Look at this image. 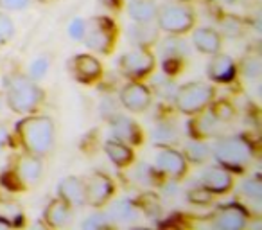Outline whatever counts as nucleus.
I'll use <instances>...</instances> for the list:
<instances>
[{
	"label": "nucleus",
	"mask_w": 262,
	"mask_h": 230,
	"mask_svg": "<svg viewBox=\"0 0 262 230\" xmlns=\"http://www.w3.org/2000/svg\"><path fill=\"white\" fill-rule=\"evenodd\" d=\"M190 49L183 38H180V34H171L169 38L160 41V54L164 56L165 67L172 65L174 69H178V63L189 56Z\"/></svg>",
	"instance_id": "obj_15"
},
{
	"label": "nucleus",
	"mask_w": 262,
	"mask_h": 230,
	"mask_svg": "<svg viewBox=\"0 0 262 230\" xmlns=\"http://www.w3.org/2000/svg\"><path fill=\"white\" fill-rule=\"evenodd\" d=\"M6 142H8V128L0 122V150L6 146Z\"/></svg>",
	"instance_id": "obj_39"
},
{
	"label": "nucleus",
	"mask_w": 262,
	"mask_h": 230,
	"mask_svg": "<svg viewBox=\"0 0 262 230\" xmlns=\"http://www.w3.org/2000/svg\"><path fill=\"white\" fill-rule=\"evenodd\" d=\"M15 175L24 185H34L40 182L41 175H43V164L36 155H29L18 160L15 169Z\"/></svg>",
	"instance_id": "obj_18"
},
{
	"label": "nucleus",
	"mask_w": 262,
	"mask_h": 230,
	"mask_svg": "<svg viewBox=\"0 0 262 230\" xmlns=\"http://www.w3.org/2000/svg\"><path fill=\"white\" fill-rule=\"evenodd\" d=\"M104 151L108 155V158L113 162L115 165L119 168H126L133 162V151L129 150V146L117 139H112V140H106L104 142Z\"/></svg>",
	"instance_id": "obj_23"
},
{
	"label": "nucleus",
	"mask_w": 262,
	"mask_h": 230,
	"mask_svg": "<svg viewBox=\"0 0 262 230\" xmlns=\"http://www.w3.org/2000/svg\"><path fill=\"white\" fill-rule=\"evenodd\" d=\"M110 130L113 133V139L120 140L124 144H133L139 146L142 142V130L131 117L126 115H115L110 121Z\"/></svg>",
	"instance_id": "obj_10"
},
{
	"label": "nucleus",
	"mask_w": 262,
	"mask_h": 230,
	"mask_svg": "<svg viewBox=\"0 0 262 230\" xmlns=\"http://www.w3.org/2000/svg\"><path fill=\"white\" fill-rule=\"evenodd\" d=\"M31 4V0H0V8L9 9V11H18Z\"/></svg>",
	"instance_id": "obj_38"
},
{
	"label": "nucleus",
	"mask_w": 262,
	"mask_h": 230,
	"mask_svg": "<svg viewBox=\"0 0 262 230\" xmlns=\"http://www.w3.org/2000/svg\"><path fill=\"white\" fill-rule=\"evenodd\" d=\"M106 226H110V218L106 214H94L83 221L84 230H99L106 228Z\"/></svg>",
	"instance_id": "obj_33"
},
{
	"label": "nucleus",
	"mask_w": 262,
	"mask_h": 230,
	"mask_svg": "<svg viewBox=\"0 0 262 230\" xmlns=\"http://www.w3.org/2000/svg\"><path fill=\"white\" fill-rule=\"evenodd\" d=\"M153 90L157 92L160 97H164V99H171V97H174V92H176V87H174V83H172L171 79H169L167 76H160V77H157V79L153 81Z\"/></svg>",
	"instance_id": "obj_29"
},
{
	"label": "nucleus",
	"mask_w": 262,
	"mask_h": 230,
	"mask_svg": "<svg viewBox=\"0 0 262 230\" xmlns=\"http://www.w3.org/2000/svg\"><path fill=\"white\" fill-rule=\"evenodd\" d=\"M108 218L117 223H127V221H131V219L137 218V207L133 205V201L122 198V200L115 201V203L112 205Z\"/></svg>",
	"instance_id": "obj_24"
},
{
	"label": "nucleus",
	"mask_w": 262,
	"mask_h": 230,
	"mask_svg": "<svg viewBox=\"0 0 262 230\" xmlns=\"http://www.w3.org/2000/svg\"><path fill=\"white\" fill-rule=\"evenodd\" d=\"M157 168L171 178H182L187 173V158L180 151L164 148L157 153Z\"/></svg>",
	"instance_id": "obj_12"
},
{
	"label": "nucleus",
	"mask_w": 262,
	"mask_h": 230,
	"mask_svg": "<svg viewBox=\"0 0 262 230\" xmlns=\"http://www.w3.org/2000/svg\"><path fill=\"white\" fill-rule=\"evenodd\" d=\"M192 44L203 54H215L221 51V34L212 27H200L192 33Z\"/></svg>",
	"instance_id": "obj_19"
},
{
	"label": "nucleus",
	"mask_w": 262,
	"mask_h": 230,
	"mask_svg": "<svg viewBox=\"0 0 262 230\" xmlns=\"http://www.w3.org/2000/svg\"><path fill=\"white\" fill-rule=\"evenodd\" d=\"M248 223V214L241 205L232 203L223 207L214 216V226L219 230H241Z\"/></svg>",
	"instance_id": "obj_13"
},
{
	"label": "nucleus",
	"mask_w": 262,
	"mask_h": 230,
	"mask_svg": "<svg viewBox=\"0 0 262 230\" xmlns=\"http://www.w3.org/2000/svg\"><path fill=\"white\" fill-rule=\"evenodd\" d=\"M115 24L110 18L104 16H97L88 22L86 29H84V45L92 49L94 52H101V54H108L113 49L115 44Z\"/></svg>",
	"instance_id": "obj_6"
},
{
	"label": "nucleus",
	"mask_w": 262,
	"mask_h": 230,
	"mask_svg": "<svg viewBox=\"0 0 262 230\" xmlns=\"http://www.w3.org/2000/svg\"><path fill=\"white\" fill-rule=\"evenodd\" d=\"M151 137H153L155 144H158V146H169V144H172L174 140H178V132H176L174 126L169 124V122H162V124H158L157 128L153 130Z\"/></svg>",
	"instance_id": "obj_27"
},
{
	"label": "nucleus",
	"mask_w": 262,
	"mask_h": 230,
	"mask_svg": "<svg viewBox=\"0 0 262 230\" xmlns=\"http://www.w3.org/2000/svg\"><path fill=\"white\" fill-rule=\"evenodd\" d=\"M120 102L126 110L133 113H142L151 104V92L146 85H140L131 81L120 90Z\"/></svg>",
	"instance_id": "obj_9"
},
{
	"label": "nucleus",
	"mask_w": 262,
	"mask_h": 230,
	"mask_svg": "<svg viewBox=\"0 0 262 230\" xmlns=\"http://www.w3.org/2000/svg\"><path fill=\"white\" fill-rule=\"evenodd\" d=\"M157 4L153 0H131L127 4V15L131 20H135L139 24L153 22L157 18Z\"/></svg>",
	"instance_id": "obj_22"
},
{
	"label": "nucleus",
	"mask_w": 262,
	"mask_h": 230,
	"mask_svg": "<svg viewBox=\"0 0 262 230\" xmlns=\"http://www.w3.org/2000/svg\"><path fill=\"white\" fill-rule=\"evenodd\" d=\"M212 113H214L215 117L219 119V121H228V119L233 117V108L230 106V102L226 101H221L217 102V104L214 106V110H212Z\"/></svg>",
	"instance_id": "obj_36"
},
{
	"label": "nucleus",
	"mask_w": 262,
	"mask_h": 230,
	"mask_svg": "<svg viewBox=\"0 0 262 230\" xmlns=\"http://www.w3.org/2000/svg\"><path fill=\"white\" fill-rule=\"evenodd\" d=\"M49 70V59L45 58V56H40V58H36L33 63H31L29 67V77L34 81H40L41 77L47 74Z\"/></svg>",
	"instance_id": "obj_31"
},
{
	"label": "nucleus",
	"mask_w": 262,
	"mask_h": 230,
	"mask_svg": "<svg viewBox=\"0 0 262 230\" xmlns=\"http://www.w3.org/2000/svg\"><path fill=\"white\" fill-rule=\"evenodd\" d=\"M200 183L212 194H225L232 189V175L228 169L219 168V165H210L200 176Z\"/></svg>",
	"instance_id": "obj_11"
},
{
	"label": "nucleus",
	"mask_w": 262,
	"mask_h": 230,
	"mask_svg": "<svg viewBox=\"0 0 262 230\" xmlns=\"http://www.w3.org/2000/svg\"><path fill=\"white\" fill-rule=\"evenodd\" d=\"M241 72L246 79H258L262 74V63L257 56H246L241 63Z\"/></svg>",
	"instance_id": "obj_28"
},
{
	"label": "nucleus",
	"mask_w": 262,
	"mask_h": 230,
	"mask_svg": "<svg viewBox=\"0 0 262 230\" xmlns=\"http://www.w3.org/2000/svg\"><path fill=\"white\" fill-rule=\"evenodd\" d=\"M43 101V90L29 76L13 74L6 79V102L16 113H33Z\"/></svg>",
	"instance_id": "obj_2"
},
{
	"label": "nucleus",
	"mask_w": 262,
	"mask_h": 230,
	"mask_svg": "<svg viewBox=\"0 0 262 230\" xmlns=\"http://www.w3.org/2000/svg\"><path fill=\"white\" fill-rule=\"evenodd\" d=\"M16 133L20 137V142L31 155L43 157L54 148V122L43 115H29L22 119L16 124Z\"/></svg>",
	"instance_id": "obj_1"
},
{
	"label": "nucleus",
	"mask_w": 262,
	"mask_h": 230,
	"mask_svg": "<svg viewBox=\"0 0 262 230\" xmlns=\"http://www.w3.org/2000/svg\"><path fill=\"white\" fill-rule=\"evenodd\" d=\"M120 72L129 79H140L147 74L153 72L155 69V56L147 49L137 47L133 51L126 52L119 61Z\"/></svg>",
	"instance_id": "obj_7"
},
{
	"label": "nucleus",
	"mask_w": 262,
	"mask_h": 230,
	"mask_svg": "<svg viewBox=\"0 0 262 230\" xmlns=\"http://www.w3.org/2000/svg\"><path fill=\"white\" fill-rule=\"evenodd\" d=\"M59 198L70 205V207H83L86 205V194H84V182L76 176H67L58 185Z\"/></svg>",
	"instance_id": "obj_16"
},
{
	"label": "nucleus",
	"mask_w": 262,
	"mask_h": 230,
	"mask_svg": "<svg viewBox=\"0 0 262 230\" xmlns=\"http://www.w3.org/2000/svg\"><path fill=\"white\" fill-rule=\"evenodd\" d=\"M13 34H15V24H13V20L8 15H4V13H0V38L6 44V41L11 40Z\"/></svg>",
	"instance_id": "obj_35"
},
{
	"label": "nucleus",
	"mask_w": 262,
	"mask_h": 230,
	"mask_svg": "<svg viewBox=\"0 0 262 230\" xmlns=\"http://www.w3.org/2000/svg\"><path fill=\"white\" fill-rule=\"evenodd\" d=\"M70 70H72L74 77H77L83 83H92L97 77H101L102 67L97 58L90 54H77L70 61Z\"/></svg>",
	"instance_id": "obj_14"
},
{
	"label": "nucleus",
	"mask_w": 262,
	"mask_h": 230,
	"mask_svg": "<svg viewBox=\"0 0 262 230\" xmlns=\"http://www.w3.org/2000/svg\"><path fill=\"white\" fill-rule=\"evenodd\" d=\"M43 218L49 226H52V228H61V226L69 225L70 219H72V207H70L67 201H63L61 198H59V200H52L51 203L47 205V208H45Z\"/></svg>",
	"instance_id": "obj_20"
},
{
	"label": "nucleus",
	"mask_w": 262,
	"mask_h": 230,
	"mask_svg": "<svg viewBox=\"0 0 262 230\" xmlns=\"http://www.w3.org/2000/svg\"><path fill=\"white\" fill-rule=\"evenodd\" d=\"M113 191H115V185H113L112 178L104 173H92L84 182L86 203L92 207H102L104 203H108Z\"/></svg>",
	"instance_id": "obj_8"
},
{
	"label": "nucleus",
	"mask_w": 262,
	"mask_h": 230,
	"mask_svg": "<svg viewBox=\"0 0 262 230\" xmlns=\"http://www.w3.org/2000/svg\"><path fill=\"white\" fill-rule=\"evenodd\" d=\"M219 122L221 121H219L212 112L203 113V115H200V117L192 122V133L196 137H210L215 133V128H217Z\"/></svg>",
	"instance_id": "obj_25"
},
{
	"label": "nucleus",
	"mask_w": 262,
	"mask_h": 230,
	"mask_svg": "<svg viewBox=\"0 0 262 230\" xmlns=\"http://www.w3.org/2000/svg\"><path fill=\"white\" fill-rule=\"evenodd\" d=\"M212 155L208 144L205 142H189L185 148V153L183 157L187 158V162H192V164H205L208 160V157Z\"/></svg>",
	"instance_id": "obj_26"
},
{
	"label": "nucleus",
	"mask_w": 262,
	"mask_h": 230,
	"mask_svg": "<svg viewBox=\"0 0 262 230\" xmlns=\"http://www.w3.org/2000/svg\"><path fill=\"white\" fill-rule=\"evenodd\" d=\"M2 44H4V40H2V38H0V45H2Z\"/></svg>",
	"instance_id": "obj_42"
},
{
	"label": "nucleus",
	"mask_w": 262,
	"mask_h": 230,
	"mask_svg": "<svg viewBox=\"0 0 262 230\" xmlns=\"http://www.w3.org/2000/svg\"><path fill=\"white\" fill-rule=\"evenodd\" d=\"M127 38L131 40V44H135L137 47H151L158 41V27L153 26V22L139 24L131 26L127 31Z\"/></svg>",
	"instance_id": "obj_21"
},
{
	"label": "nucleus",
	"mask_w": 262,
	"mask_h": 230,
	"mask_svg": "<svg viewBox=\"0 0 262 230\" xmlns=\"http://www.w3.org/2000/svg\"><path fill=\"white\" fill-rule=\"evenodd\" d=\"M158 29L165 31L169 34H185L194 27V11L185 4L180 2H172V4H165L157 11Z\"/></svg>",
	"instance_id": "obj_5"
},
{
	"label": "nucleus",
	"mask_w": 262,
	"mask_h": 230,
	"mask_svg": "<svg viewBox=\"0 0 262 230\" xmlns=\"http://www.w3.org/2000/svg\"><path fill=\"white\" fill-rule=\"evenodd\" d=\"M215 90L214 87L201 81H190L185 83L174 92V102L176 108L182 113L187 115H196V113L203 112L212 101H214Z\"/></svg>",
	"instance_id": "obj_3"
},
{
	"label": "nucleus",
	"mask_w": 262,
	"mask_h": 230,
	"mask_svg": "<svg viewBox=\"0 0 262 230\" xmlns=\"http://www.w3.org/2000/svg\"><path fill=\"white\" fill-rule=\"evenodd\" d=\"M221 31L228 38H237L241 33H243V26H241L239 20L233 18V16H226V18L221 22Z\"/></svg>",
	"instance_id": "obj_32"
},
{
	"label": "nucleus",
	"mask_w": 262,
	"mask_h": 230,
	"mask_svg": "<svg viewBox=\"0 0 262 230\" xmlns=\"http://www.w3.org/2000/svg\"><path fill=\"white\" fill-rule=\"evenodd\" d=\"M84 29H86V24H84L83 20H81V18L72 20V22H70V26H69L70 38H74V40H83Z\"/></svg>",
	"instance_id": "obj_37"
},
{
	"label": "nucleus",
	"mask_w": 262,
	"mask_h": 230,
	"mask_svg": "<svg viewBox=\"0 0 262 230\" xmlns=\"http://www.w3.org/2000/svg\"><path fill=\"white\" fill-rule=\"evenodd\" d=\"M214 158L230 169H243L251 160V146L243 137H223L212 150Z\"/></svg>",
	"instance_id": "obj_4"
},
{
	"label": "nucleus",
	"mask_w": 262,
	"mask_h": 230,
	"mask_svg": "<svg viewBox=\"0 0 262 230\" xmlns=\"http://www.w3.org/2000/svg\"><path fill=\"white\" fill-rule=\"evenodd\" d=\"M212 200V193H208L203 185L196 187V189L189 191V201L190 203H196V205H207L210 203Z\"/></svg>",
	"instance_id": "obj_34"
},
{
	"label": "nucleus",
	"mask_w": 262,
	"mask_h": 230,
	"mask_svg": "<svg viewBox=\"0 0 262 230\" xmlns=\"http://www.w3.org/2000/svg\"><path fill=\"white\" fill-rule=\"evenodd\" d=\"M226 2H230V4H232V2H237V0H226Z\"/></svg>",
	"instance_id": "obj_41"
},
{
	"label": "nucleus",
	"mask_w": 262,
	"mask_h": 230,
	"mask_svg": "<svg viewBox=\"0 0 262 230\" xmlns=\"http://www.w3.org/2000/svg\"><path fill=\"white\" fill-rule=\"evenodd\" d=\"M207 70H208V77L217 81V83H228L237 74V67L233 63V59L226 54H219V52H215L214 58L210 59Z\"/></svg>",
	"instance_id": "obj_17"
},
{
	"label": "nucleus",
	"mask_w": 262,
	"mask_h": 230,
	"mask_svg": "<svg viewBox=\"0 0 262 230\" xmlns=\"http://www.w3.org/2000/svg\"><path fill=\"white\" fill-rule=\"evenodd\" d=\"M241 191H243L248 198H251V200L260 201V198H262V183H260V180H258V178L244 180L243 185H241Z\"/></svg>",
	"instance_id": "obj_30"
},
{
	"label": "nucleus",
	"mask_w": 262,
	"mask_h": 230,
	"mask_svg": "<svg viewBox=\"0 0 262 230\" xmlns=\"http://www.w3.org/2000/svg\"><path fill=\"white\" fill-rule=\"evenodd\" d=\"M4 101H6V97L2 94H0V110H2V106H4Z\"/></svg>",
	"instance_id": "obj_40"
}]
</instances>
